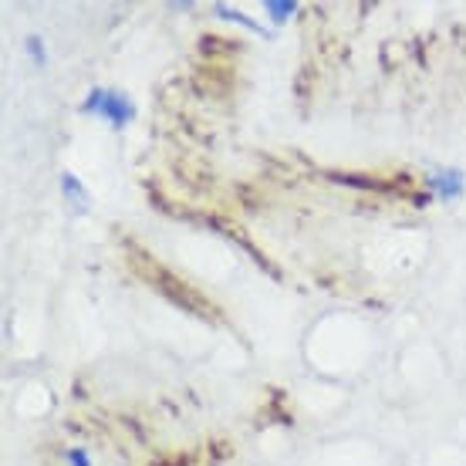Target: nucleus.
<instances>
[{
	"label": "nucleus",
	"mask_w": 466,
	"mask_h": 466,
	"mask_svg": "<svg viewBox=\"0 0 466 466\" xmlns=\"http://www.w3.org/2000/svg\"><path fill=\"white\" fill-rule=\"evenodd\" d=\"M85 116H102L108 118L112 126H126L128 118L136 116V108L122 92H112V88H95L88 98L82 102Z\"/></svg>",
	"instance_id": "obj_1"
},
{
	"label": "nucleus",
	"mask_w": 466,
	"mask_h": 466,
	"mask_svg": "<svg viewBox=\"0 0 466 466\" xmlns=\"http://www.w3.org/2000/svg\"><path fill=\"white\" fill-rule=\"evenodd\" d=\"M146 268H149V274H146V280H149V284H156V280H169V274H166L159 264H152L149 257H146ZM166 294H169L176 304H183L187 311H193V315H207V301H203V298H197L189 288H183V284H179V278H173V284H166Z\"/></svg>",
	"instance_id": "obj_2"
},
{
	"label": "nucleus",
	"mask_w": 466,
	"mask_h": 466,
	"mask_svg": "<svg viewBox=\"0 0 466 466\" xmlns=\"http://www.w3.org/2000/svg\"><path fill=\"white\" fill-rule=\"evenodd\" d=\"M430 189H432V197L456 199V197H463L466 179L460 169H436V173H430Z\"/></svg>",
	"instance_id": "obj_3"
},
{
	"label": "nucleus",
	"mask_w": 466,
	"mask_h": 466,
	"mask_svg": "<svg viewBox=\"0 0 466 466\" xmlns=\"http://www.w3.org/2000/svg\"><path fill=\"white\" fill-rule=\"evenodd\" d=\"M61 193H65V203H68V210L75 217H85L92 210V197H88V189L82 187V179L75 173H61Z\"/></svg>",
	"instance_id": "obj_4"
},
{
	"label": "nucleus",
	"mask_w": 466,
	"mask_h": 466,
	"mask_svg": "<svg viewBox=\"0 0 466 466\" xmlns=\"http://www.w3.org/2000/svg\"><path fill=\"white\" fill-rule=\"evenodd\" d=\"M264 7H268L270 21H278V24H284L294 11H298V4H294V0H268Z\"/></svg>",
	"instance_id": "obj_5"
},
{
	"label": "nucleus",
	"mask_w": 466,
	"mask_h": 466,
	"mask_svg": "<svg viewBox=\"0 0 466 466\" xmlns=\"http://www.w3.org/2000/svg\"><path fill=\"white\" fill-rule=\"evenodd\" d=\"M217 14H220V17H227V21L244 24V27H250V31H257V35H260V37H268V31H264V27H257V24L250 21V17H244V14H237V11H233V7H217Z\"/></svg>",
	"instance_id": "obj_6"
},
{
	"label": "nucleus",
	"mask_w": 466,
	"mask_h": 466,
	"mask_svg": "<svg viewBox=\"0 0 466 466\" xmlns=\"http://www.w3.org/2000/svg\"><path fill=\"white\" fill-rule=\"evenodd\" d=\"M27 51L37 58V65H45V45H41V37H31V41H27Z\"/></svg>",
	"instance_id": "obj_7"
},
{
	"label": "nucleus",
	"mask_w": 466,
	"mask_h": 466,
	"mask_svg": "<svg viewBox=\"0 0 466 466\" xmlns=\"http://www.w3.org/2000/svg\"><path fill=\"white\" fill-rule=\"evenodd\" d=\"M68 460H71V463H75V466H88V460H85V453H82V450H71V453H68Z\"/></svg>",
	"instance_id": "obj_8"
}]
</instances>
